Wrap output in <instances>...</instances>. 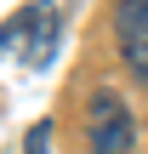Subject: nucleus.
Masks as SVG:
<instances>
[{
	"label": "nucleus",
	"mask_w": 148,
	"mask_h": 154,
	"mask_svg": "<svg viewBox=\"0 0 148 154\" xmlns=\"http://www.w3.org/2000/svg\"><path fill=\"white\" fill-rule=\"evenodd\" d=\"M57 40H63L57 0H29L23 11H11V17H6V63H23V69H51Z\"/></svg>",
	"instance_id": "obj_1"
},
{
	"label": "nucleus",
	"mask_w": 148,
	"mask_h": 154,
	"mask_svg": "<svg viewBox=\"0 0 148 154\" xmlns=\"http://www.w3.org/2000/svg\"><path fill=\"white\" fill-rule=\"evenodd\" d=\"M86 143H91V154H131L137 126H131L125 97H114V91H91V103H86Z\"/></svg>",
	"instance_id": "obj_2"
},
{
	"label": "nucleus",
	"mask_w": 148,
	"mask_h": 154,
	"mask_svg": "<svg viewBox=\"0 0 148 154\" xmlns=\"http://www.w3.org/2000/svg\"><path fill=\"white\" fill-rule=\"evenodd\" d=\"M51 149V120H34L29 126V154H46Z\"/></svg>",
	"instance_id": "obj_4"
},
{
	"label": "nucleus",
	"mask_w": 148,
	"mask_h": 154,
	"mask_svg": "<svg viewBox=\"0 0 148 154\" xmlns=\"http://www.w3.org/2000/svg\"><path fill=\"white\" fill-rule=\"evenodd\" d=\"M114 40L125 69L148 86V0H114Z\"/></svg>",
	"instance_id": "obj_3"
}]
</instances>
